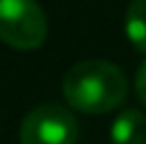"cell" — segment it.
Here are the masks:
<instances>
[{"mask_svg":"<svg viewBox=\"0 0 146 144\" xmlns=\"http://www.w3.org/2000/svg\"><path fill=\"white\" fill-rule=\"evenodd\" d=\"M62 94L74 111L108 113L117 108L127 96V77L117 65L108 60H82L62 79Z\"/></svg>","mask_w":146,"mask_h":144,"instance_id":"6da1fadb","label":"cell"},{"mask_svg":"<svg viewBox=\"0 0 146 144\" xmlns=\"http://www.w3.org/2000/svg\"><path fill=\"white\" fill-rule=\"evenodd\" d=\"M48 22L36 0H0V41L31 51L46 41Z\"/></svg>","mask_w":146,"mask_h":144,"instance_id":"7a4b0ae2","label":"cell"},{"mask_svg":"<svg viewBox=\"0 0 146 144\" xmlns=\"http://www.w3.org/2000/svg\"><path fill=\"white\" fill-rule=\"evenodd\" d=\"M79 135L74 115L62 106L46 103L27 113L19 127L22 144H74Z\"/></svg>","mask_w":146,"mask_h":144,"instance_id":"3957f363","label":"cell"},{"mask_svg":"<svg viewBox=\"0 0 146 144\" xmlns=\"http://www.w3.org/2000/svg\"><path fill=\"white\" fill-rule=\"evenodd\" d=\"M113 144H146V115L139 111H125L110 127Z\"/></svg>","mask_w":146,"mask_h":144,"instance_id":"277c9868","label":"cell"},{"mask_svg":"<svg viewBox=\"0 0 146 144\" xmlns=\"http://www.w3.org/2000/svg\"><path fill=\"white\" fill-rule=\"evenodd\" d=\"M125 31L139 53H146V0H132L127 7Z\"/></svg>","mask_w":146,"mask_h":144,"instance_id":"5b68a950","label":"cell"},{"mask_svg":"<svg viewBox=\"0 0 146 144\" xmlns=\"http://www.w3.org/2000/svg\"><path fill=\"white\" fill-rule=\"evenodd\" d=\"M137 96L146 106V63L141 65V70H139V75H137Z\"/></svg>","mask_w":146,"mask_h":144,"instance_id":"8992f818","label":"cell"}]
</instances>
